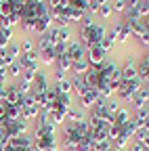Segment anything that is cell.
<instances>
[{
  "mask_svg": "<svg viewBox=\"0 0 149 151\" xmlns=\"http://www.w3.org/2000/svg\"><path fill=\"white\" fill-rule=\"evenodd\" d=\"M17 63L21 65V69H34L38 71L40 69V59H38V50H32V52H21Z\"/></svg>",
  "mask_w": 149,
  "mask_h": 151,
  "instance_id": "1",
  "label": "cell"
},
{
  "mask_svg": "<svg viewBox=\"0 0 149 151\" xmlns=\"http://www.w3.org/2000/svg\"><path fill=\"white\" fill-rule=\"evenodd\" d=\"M107 52L97 44V46H90V48H86V61L90 63V65H103L105 61H107Z\"/></svg>",
  "mask_w": 149,
  "mask_h": 151,
  "instance_id": "2",
  "label": "cell"
},
{
  "mask_svg": "<svg viewBox=\"0 0 149 151\" xmlns=\"http://www.w3.org/2000/svg\"><path fill=\"white\" fill-rule=\"evenodd\" d=\"M88 118V111H84L78 103H73L69 109H67V113H65V122H69V124H78V122H84Z\"/></svg>",
  "mask_w": 149,
  "mask_h": 151,
  "instance_id": "3",
  "label": "cell"
},
{
  "mask_svg": "<svg viewBox=\"0 0 149 151\" xmlns=\"http://www.w3.org/2000/svg\"><path fill=\"white\" fill-rule=\"evenodd\" d=\"M65 55L69 57L71 61H78V59H84V57H86V48H84V44H82V42L78 40V38H76L73 42H69V44H67Z\"/></svg>",
  "mask_w": 149,
  "mask_h": 151,
  "instance_id": "4",
  "label": "cell"
},
{
  "mask_svg": "<svg viewBox=\"0 0 149 151\" xmlns=\"http://www.w3.org/2000/svg\"><path fill=\"white\" fill-rule=\"evenodd\" d=\"M38 59H40V67H53L55 61H57V52H55V46H48V48L38 50Z\"/></svg>",
  "mask_w": 149,
  "mask_h": 151,
  "instance_id": "5",
  "label": "cell"
},
{
  "mask_svg": "<svg viewBox=\"0 0 149 151\" xmlns=\"http://www.w3.org/2000/svg\"><path fill=\"white\" fill-rule=\"evenodd\" d=\"M50 88L57 92V94H73V84H71L69 78H65V80H61V82H53Z\"/></svg>",
  "mask_w": 149,
  "mask_h": 151,
  "instance_id": "6",
  "label": "cell"
},
{
  "mask_svg": "<svg viewBox=\"0 0 149 151\" xmlns=\"http://www.w3.org/2000/svg\"><path fill=\"white\" fill-rule=\"evenodd\" d=\"M111 120H114V124L122 126V124H126L128 120H132V109H130L128 105H122V109H120V111H118Z\"/></svg>",
  "mask_w": 149,
  "mask_h": 151,
  "instance_id": "7",
  "label": "cell"
},
{
  "mask_svg": "<svg viewBox=\"0 0 149 151\" xmlns=\"http://www.w3.org/2000/svg\"><path fill=\"white\" fill-rule=\"evenodd\" d=\"M17 40H19L21 52H32V50H36V36H19Z\"/></svg>",
  "mask_w": 149,
  "mask_h": 151,
  "instance_id": "8",
  "label": "cell"
},
{
  "mask_svg": "<svg viewBox=\"0 0 149 151\" xmlns=\"http://www.w3.org/2000/svg\"><path fill=\"white\" fill-rule=\"evenodd\" d=\"M21 73H23V69H21V65L17 61H13L11 65H6V78H9V82H17L21 78Z\"/></svg>",
  "mask_w": 149,
  "mask_h": 151,
  "instance_id": "9",
  "label": "cell"
},
{
  "mask_svg": "<svg viewBox=\"0 0 149 151\" xmlns=\"http://www.w3.org/2000/svg\"><path fill=\"white\" fill-rule=\"evenodd\" d=\"M122 105H124V103H122V101H120V99L116 97V94H114V97H109V99L105 101V109L109 111V116H111V118H114L116 113H118V111L122 109Z\"/></svg>",
  "mask_w": 149,
  "mask_h": 151,
  "instance_id": "10",
  "label": "cell"
},
{
  "mask_svg": "<svg viewBox=\"0 0 149 151\" xmlns=\"http://www.w3.org/2000/svg\"><path fill=\"white\" fill-rule=\"evenodd\" d=\"M71 59H69V57L67 55H59L57 57V61H55V65L53 67H57V69H63L65 73H71Z\"/></svg>",
  "mask_w": 149,
  "mask_h": 151,
  "instance_id": "11",
  "label": "cell"
},
{
  "mask_svg": "<svg viewBox=\"0 0 149 151\" xmlns=\"http://www.w3.org/2000/svg\"><path fill=\"white\" fill-rule=\"evenodd\" d=\"M88 67H90V63L86 61V57H84V59H78V61H73V63H71V73L84 76V73L88 71Z\"/></svg>",
  "mask_w": 149,
  "mask_h": 151,
  "instance_id": "12",
  "label": "cell"
},
{
  "mask_svg": "<svg viewBox=\"0 0 149 151\" xmlns=\"http://www.w3.org/2000/svg\"><path fill=\"white\" fill-rule=\"evenodd\" d=\"M21 118V105L6 103V120H19Z\"/></svg>",
  "mask_w": 149,
  "mask_h": 151,
  "instance_id": "13",
  "label": "cell"
},
{
  "mask_svg": "<svg viewBox=\"0 0 149 151\" xmlns=\"http://www.w3.org/2000/svg\"><path fill=\"white\" fill-rule=\"evenodd\" d=\"M109 4H111V11H114L116 17H122L126 13V2L124 0H109Z\"/></svg>",
  "mask_w": 149,
  "mask_h": 151,
  "instance_id": "14",
  "label": "cell"
},
{
  "mask_svg": "<svg viewBox=\"0 0 149 151\" xmlns=\"http://www.w3.org/2000/svg\"><path fill=\"white\" fill-rule=\"evenodd\" d=\"M109 149H111V141L109 139L92 141V151H109Z\"/></svg>",
  "mask_w": 149,
  "mask_h": 151,
  "instance_id": "15",
  "label": "cell"
},
{
  "mask_svg": "<svg viewBox=\"0 0 149 151\" xmlns=\"http://www.w3.org/2000/svg\"><path fill=\"white\" fill-rule=\"evenodd\" d=\"M19 80L34 84V80H36V71H34V69H23V73H21V78H19Z\"/></svg>",
  "mask_w": 149,
  "mask_h": 151,
  "instance_id": "16",
  "label": "cell"
}]
</instances>
